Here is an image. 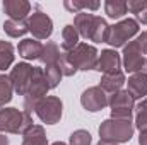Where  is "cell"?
I'll return each mask as SVG.
<instances>
[{
  "label": "cell",
  "mask_w": 147,
  "mask_h": 145,
  "mask_svg": "<svg viewBox=\"0 0 147 145\" xmlns=\"http://www.w3.org/2000/svg\"><path fill=\"white\" fill-rule=\"evenodd\" d=\"M33 126V118L26 111H19L17 108L0 109V133H14L24 135Z\"/></svg>",
  "instance_id": "6da1fadb"
},
{
  "label": "cell",
  "mask_w": 147,
  "mask_h": 145,
  "mask_svg": "<svg viewBox=\"0 0 147 145\" xmlns=\"http://www.w3.org/2000/svg\"><path fill=\"white\" fill-rule=\"evenodd\" d=\"M99 137H101V140H108V142H115V144L130 142V138L134 137V123H132V119L108 118L99 126Z\"/></svg>",
  "instance_id": "7a4b0ae2"
},
{
  "label": "cell",
  "mask_w": 147,
  "mask_h": 145,
  "mask_svg": "<svg viewBox=\"0 0 147 145\" xmlns=\"http://www.w3.org/2000/svg\"><path fill=\"white\" fill-rule=\"evenodd\" d=\"M50 87H48V82L45 79V72L41 67H34L33 70V79H31V84H29V89L24 96V111L26 113H31L34 111L36 106L46 97Z\"/></svg>",
  "instance_id": "3957f363"
},
{
  "label": "cell",
  "mask_w": 147,
  "mask_h": 145,
  "mask_svg": "<svg viewBox=\"0 0 147 145\" xmlns=\"http://www.w3.org/2000/svg\"><path fill=\"white\" fill-rule=\"evenodd\" d=\"M67 60L72 63V67H75V70H96L98 65V50L92 44L87 43H79L72 51L65 53Z\"/></svg>",
  "instance_id": "277c9868"
},
{
  "label": "cell",
  "mask_w": 147,
  "mask_h": 145,
  "mask_svg": "<svg viewBox=\"0 0 147 145\" xmlns=\"http://www.w3.org/2000/svg\"><path fill=\"white\" fill-rule=\"evenodd\" d=\"M139 33V22L135 19H123L120 22H116L115 26H110V34H108V44L115 48H121L127 43H130V39Z\"/></svg>",
  "instance_id": "5b68a950"
},
{
  "label": "cell",
  "mask_w": 147,
  "mask_h": 145,
  "mask_svg": "<svg viewBox=\"0 0 147 145\" xmlns=\"http://www.w3.org/2000/svg\"><path fill=\"white\" fill-rule=\"evenodd\" d=\"M123 68L128 73H146L147 75V58L139 50L135 39L123 46Z\"/></svg>",
  "instance_id": "8992f818"
},
{
  "label": "cell",
  "mask_w": 147,
  "mask_h": 145,
  "mask_svg": "<svg viewBox=\"0 0 147 145\" xmlns=\"http://www.w3.org/2000/svg\"><path fill=\"white\" fill-rule=\"evenodd\" d=\"M108 106L111 108V118L116 119H132L134 113V97L128 91H118L110 96Z\"/></svg>",
  "instance_id": "52a82bcc"
},
{
  "label": "cell",
  "mask_w": 147,
  "mask_h": 145,
  "mask_svg": "<svg viewBox=\"0 0 147 145\" xmlns=\"http://www.w3.org/2000/svg\"><path fill=\"white\" fill-rule=\"evenodd\" d=\"M62 109H63V104L60 101V97L57 96H46L39 104L36 106V114L38 118L46 123V125H55L60 121L62 118Z\"/></svg>",
  "instance_id": "ba28073f"
},
{
  "label": "cell",
  "mask_w": 147,
  "mask_h": 145,
  "mask_svg": "<svg viewBox=\"0 0 147 145\" xmlns=\"http://www.w3.org/2000/svg\"><path fill=\"white\" fill-rule=\"evenodd\" d=\"M33 70L34 67H31L29 63L22 62V63H17L12 72L9 75L10 82H12V87H14V92L19 94V96H26L28 89H29V84H31V79H33Z\"/></svg>",
  "instance_id": "9c48e42d"
},
{
  "label": "cell",
  "mask_w": 147,
  "mask_h": 145,
  "mask_svg": "<svg viewBox=\"0 0 147 145\" xmlns=\"http://www.w3.org/2000/svg\"><path fill=\"white\" fill-rule=\"evenodd\" d=\"M108 101H110V96L99 85H94V87L86 89L82 92V96H80L82 108L87 109L89 113H98V111L105 109L108 106Z\"/></svg>",
  "instance_id": "30bf717a"
},
{
  "label": "cell",
  "mask_w": 147,
  "mask_h": 145,
  "mask_svg": "<svg viewBox=\"0 0 147 145\" xmlns=\"http://www.w3.org/2000/svg\"><path fill=\"white\" fill-rule=\"evenodd\" d=\"M28 26H29V33H33L36 39H48L53 33V21L50 19L48 14L41 10H36L29 15Z\"/></svg>",
  "instance_id": "8fae6325"
},
{
  "label": "cell",
  "mask_w": 147,
  "mask_h": 145,
  "mask_svg": "<svg viewBox=\"0 0 147 145\" xmlns=\"http://www.w3.org/2000/svg\"><path fill=\"white\" fill-rule=\"evenodd\" d=\"M120 65H121V58L116 53V50H103L101 55L98 56L96 70L103 73H113L120 70Z\"/></svg>",
  "instance_id": "7c38bea8"
},
{
  "label": "cell",
  "mask_w": 147,
  "mask_h": 145,
  "mask_svg": "<svg viewBox=\"0 0 147 145\" xmlns=\"http://www.w3.org/2000/svg\"><path fill=\"white\" fill-rule=\"evenodd\" d=\"M3 12L12 21H24L31 12V3L28 0H3Z\"/></svg>",
  "instance_id": "4fadbf2b"
},
{
  "label": "cell",
  "mask_w": 147,
  "mask_h": 145,
  "mask_svg": "<svg viewBox=\"0 0 147 145\" xmlns=\"http://www.w3.org/2000/svg\"><path fill=\"white\" fill-rule=\"evenodd\" d=\"M128 92L135 99H146L147 96V75L146 73H132L128 77Z\"/></svg>",
  "instance_id": "5bb4252c"
},
{
  "label": "cell",
  "mask_w": 147,
  "mask_h": 145,
  "mask_svg": "<svg viewBox=\"0 0 147 145\" xmlns=\"http://www.w3.org/2000/svg\"><path fill=\"white\" fill-rule=\"evenodd\" d=\"M17 51H19V56H22L24 60H39L41 51H43V44L36 39L26 38L19 43Z\"/></svg>",
  "instance_id": "9a60e30c"
},
{
  "label": "cell",
  "mask_w": 147,
  "mask_h": 145,
  "mask_svg": "<svg viewBox=\"0 0 147 145\" xmlns=\"http://www.w3.org/2000/svg\"><path fill=\"white\" fill-rule=\"evenodd\" d=\"M123 84H125V73L121 72V70H118V72H113V73H103L99 87H101L106 94H108V92L115 94V92L121 91Z\"/></svg>",
  "instance_id": "2e32d148"
},
{
  "label": "cell",
  "mask_w": 147,
  "mask_h": 145,
  "mask_svg": "<svg viewBox=\"0 0 147 145\" xmlns=\"http://www.w3.org/2000/svg\"><path fill=\"white\" fill-rule=\"evenodd\" d=\"M94 17L96 15H92L89 12H79L74 17V28L77 29L79 36H82L84 39L91 38V29H92V24H94Z\"/></svg>",
  "instance_id": "e0dca14e"
},
{
  "label": "cell",
  "mask_w": 147,
  "mask_h": 145,
  "mask_svg": "<svg viewBox=\"0 0 147 145\" xmlns=\"http://www.w3.org/2000/svg\"><path fill=\"white\" fill-rule=\"evenodd\" d=\"M22 145H48V138H46L45 128L41 125H33L22 135Z\"/></svg>",
  "instance_id": "ac0fdd59"
},
{
  "label": "cell",
  "mask_w": 147,
  "mask_h": 145,
  "mask_svg": "<svg viewBox=\"0 0 147 145\" xmlns=\"http://www.w3.org/2000/svg\"><path fill=\"white\" fill-rule=\"evenodd\" d=\"M108 34H110V26L103 17H94V24L91 29V41L94 43H106L108 41Z\"/></svg>",
  "instance_id": "d6986e66"
},
{
  "label": "cell",
  "mask_w": 147,
  "mask_h": 145,
  "mask_svg": "<svg viewBox=\"0 0 147 145\" xmlns=\"http://www.w3.org/2000/svg\"><path fill=\"white\" fill-rule=\"evenodd\" d=\"M79 38L80 36H79L77 29L74 28V24H67L63 28V31H62V50L65 53L72 51L74 48L79 44Z\"/></svg>",
  "instance_id": "ffe728a7"
},
{
  "label": "cell",
  "mask_w": 147,
  "mask_h": 145,
  "mask_svg": "<svg viewBox=\"0 0 147 145\" xmlns=\"http://www.w3.org/2000/svg\"><path fill=\"white\" fill-rule=\"evenodd\" d=\"M60 50L57 46V43L53 41H48L46 44H43V51H41V56H39V62L45 63V65H57L58 63V58H60Z\"/></svg>",
  "instance_id": "44dd1931"
},
{
  "label": "cell",
  "mask_w": 147,
  "mask_h": 145,
  "mask_svg": "<svg viewBox=\"0 0 147 145\" xmlns=\"http://www.w3.org/2000/svg\"><path fill=\"white\" fill-rule=\"evenodd\" d=\"M3 31L5 34L10 38H19L24 36L28 31H29V26H28V21H12V19H7L3 22Z\"/></svg>",
  "instance_id": "7402d4cb"
},
{
  "label": "cell",
  "mask_w": 147,
  "mask_h": 145,
  "mask_svg": "<svg viewBox=\"0 0 147 145\" xmlns=\"http://www.w3.org/2000/svg\"><path fill=\"white\" fill-rule=\"evenodd\" d=\"M128 7L125 0H106L105 2V12L111 19H120L127 14Z\"/></svg>",
  "instance_id": "603a6c76"
},
{
  "label": "cell",
  "mask_w": 147,
  "mask_h": 145,
  "mask_svg": "<svg viewBox=\"0 0 147 145\" xmlns=\"http://www.w3.org/2000/svg\"><path fill=\"white\" fill-rule=\"evenodd\" d=\"M127 7L135 15L137 22L147 24V0H130L127 2Z\"/></svg>",
  "instance_id": "cb8c5ba5"
},
{
  "label": "cell",
  "mask_w": 147,
  "mask_h": 145,
  "mask_svg": "<svg viewBox=\"0 0 147 145\" xmlns=\"http://www.w3.org/2000/svg\"><path fill=\"white\" fill-rule=\"evenodd\" d=\"M14 46L9 41H0V70H7L14 63Z\"/></svg>",
  "instance_id": "d4e9b609"
},
{
  "label": "cell",
  "mask_w": 147,
  "mask_h": 145,
  "mask_svg": "<svg viewBox=\"0 0 147 145\" xmlns=\"http://www.w3.org/2000/svg\"><path fill=\"white\" fill-rule=\"evenodd\" d=\"M12 92H14V87L10 79L0 73V108H3L7 103L12 101Z\"/></svg>",
  "instance_id": "484cf974"
},
{
  "label": "cell",
  "mask_w": 147,
  "mask_h": 145,
  "mask_svg": "<svg viewBox=\"0 0 147 145\" xmlns=\"http://www.w3.org/2000/svg\"><path fill=\"white\" fill-rule=\"evenodd\" d=\"M43 72H45V79H46L50 89H55V87L60 84L62 77H63L62 72H60V68H58L57 65H45Z\"/></svg>",
  "instance_id": "4316f807"
},
{
  "label": "cell",
  "mask_w": 147,
  "mask_h": 145,
  "mask_svg": "<svg viewBox=\"0 0 147 145\" xmlns=\"http://www.w3.org/2000/svg\"><path fill=\"white\" fill-rule=\"evenodd\" d=\"M137 116H135V126L140 132H147V97L137 104Z\"/></svg>",
  "instance_id": "83f0119b"
},
{
  "label": "cell",
  "mask_w": 147,
  "mask_h": 145,
  "mask_svg": "<svg viewBox=\"0 0 147 145\" xmlns=\"http://www.w3.org/2000/svg\"><path fill=\"white\" fill-rule=\"evenodd\" d=\"M63 5H65V9L67 10H70V12H80L82 9H87V10H96L98 7H99V3L98 2H77V0H67V2H63Z\"/></svg>",
  "instance_id": "f1b7e54d"
},
{
  "label": "cell",
  "mask_w": 147,
  "mask_h": 145,
  "mask_svg": "<svg viewBox=\"0 0 147 145\" xmlns=\"http://www.w3.org/2000/svg\"><path fill=\"white\" fill-rule=\"evenodd\" d=\"M92 137L86 130H75L70 135V145H91Z\"/></svg>",
  "instance_id": "f546056e"
},
{
  "label": "cell",
  "mask_w": 147,
  "mask_h": 145,
  "mask_svg": "<svg viewBox=\"0 0 147 145\" xmlns=\"http://www.w3.org/2000/svg\"><path fill=\"white\" fill-rule=\"evenodd\" d=\"M57 67L60 68V72L62 75H65V77H72L74 73L77 72L75 70V67H72V63L67 60V55L65 53H62L60 55V58H58V63H57Z\"/></svg>",
  "instance_id": "4dcf8cb0"
},
{
  "label": "cell",
  "mask_w": 147,
  "mask_h": 145,
  "mask_svg": "<svg viewBox=\"0 0 147 145\" xmlns=\"http://www.w3.org/2000/svg\"><path fill=\"white\" fill-rule=\"evenodd\" d=\"M135 43H137L139 50L142 51V55H147V31L135 38Z\"/></svg>",
  "instance_id": "1f68e13d"
},
{
  "label": "cell",
  "mask_w": 147,
  "mask_h": 145,
  "mask_svg": "<svg viewBox=\"0 0 147 145\" xmlns=\"http://www.w3.org/2000/svg\"><path fill=\"white\" fill-rule=\"evenodd\" d=\"M139 145H147V132H140V137H139Z\"/></svg>",
  "instance_id": "d6a6232c"
},
{
  "label": "cell",
  "mask_w": 147,
  "mask_h": 145,
  "mask_svg": "<svg viewBox=\"0 0 147 145\" xmlns=\"http://www.w3.org/2000/svg\"><path fill=\"white\" fill-rule=\"evenodd\" d=\"M0 145H9V138L3 133H0Z\"/></svg>",
  "instance_id": "836d02e7"
},
{
  "label": "cell",
  "mask_w": 147,
  "mask_h": 145,
  "mask_svg": "<svg viewBox=\"0 0 147 145\" xmlns=\"http://www.w3.org/2000/svg\"><path fill=\"white\" fill-rule=\"evenodd\" d=\"M98 145H118V144H115V142H108V140H99V144Z\"/></svg>",
  "instance_id": "e575fe53"
},
{
  "label": "cell",
  "mask_w": 147,
  "mask_h": 145,
  "mask_svg": "<svg viewBox=\"0 0 147 145\" xmlns=\"http://www.w3.org/2000/svg\"><path fill=\"white\" fill-rule=\"evenodd\" d=\"M51 145H67V144H63V142H55V144H51Z\"/></svg>",
  "instance_id": "d590c367"
}]
</instances>
